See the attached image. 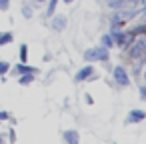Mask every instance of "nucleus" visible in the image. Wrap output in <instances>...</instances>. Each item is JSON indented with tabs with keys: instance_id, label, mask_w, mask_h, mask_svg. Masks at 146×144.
<instances>
[{
	"instance_id": "4be33fe9",
	"label": "nucleus",
	"mask_w": 146,
	"mask_h": 144,
	"mask_svg": "<svg viewBox=\"0 0 146 144\" xmlns=\"http://www.w3.org/2000/svg\"><path fill=\"white\" fill-rule=\"evenodd\" d=\"M4 140H6V136H4V134H0V142H4Z\"/></svg>"
},
{
	"instance_id": "6e6552de",
	"label": "nucleus",
	"mask_w": 146,
	"mask_h": 144,
	"mask_svg": "<svg viewBox=\"0 0 146 144\" xmlns=\"http://www.w3.org/2000/svg\"><path fill=\"white\" fill-rule=\"evenodd\" d=\"M62 138H64V142H72V144L80 140V136H78V132H76V130H66V132L62 134Z\"/></svg>"
},
{
	"instance_id": "0eeeda50",
	"label": "nucleus",
	"mask_w": 146,
	"mask_h": 144,
	"mask_svg": "<svg viewBox=\"0 0 146 144\" xmlns=\"http://www.w3.org/2000/svg\"><path fill=\"white\" fill-rule=\"evenodd\" d=\"M52 28H54L56 32H62V30L66 28V16H62V14L54 16V18H52Z\"/></svg>"
},
{
	"instance_id": "aec40b11",
	"label": "nucleus",
	"mask_w": 146,
	"mask_h": 144,
	"mask_svg": "<svg viewBox=\"0 0 146 144\" xmlns=\"http://www.w3.org/2000/svg\"><path fill=\"white\" fill-rule=\"evenodd\" d=\"M140 96L146 98V86H140Z\"/></svg>"
},
{
	"instance_id": "b1692460",
	"label": "nucleus",
	"mask_w": 146,
	"mask_h": 144,
	"mask_svg": "<svg viewBox=\"0 0 146 144\" xmlns=\"http://www.w3.org/2000/svg\"><path fill=\"white\" fill-rule=\"evenodd\" d=\"M64 2H66V4H70V2H74V0H64Z\"/></svg>"
},
{
	"instance_id": "f03ea898",
	"label": "nucleus",
	"mask_w": 146,
	"mask_h": 144,
	"mask_svg": "<svg viewBox=\"0 0 146 144\" xmlns=\"http://www.w3.org/2000/svg\"><path fill=\"white\" fill-rule=\"evenodd\" d=\"M112 74H114V80H116V84H118V86H128V84H130V78H128V74H126V70H124V66H114Z\"/></svg>"
},
{
	"instance_id": "423d86ee",
	"label": "nucleus",
	"mask_w": 146,
	"mask_h": 144,
	"mask_svg": "<svg viewBox=\"0 0 146 144\" xmlns=\"http://www.w3.org/2000/svg\"><path fill=\"white\" fill-rule=\"evenodd\" d=\"M142 120H146V112H144V110H140V108L130 110V114H128V122H142Z\"/></svg>"
},
{
	"instance_id": "393cba45",
	"label": "nucleus",
	"mask_w": 146,
	"mask_h": 144,
	"mask_svg": "<svg viewBox=\"0 0 146 144\" xmlns=\"http://www.w3.org/2000/svg\"><path fill=\"white\" fill-rule=\"evenodd\" d=\"M144 84H146V70H144Z\"/></svg>"
},
{
	"instance_id": "2eb2a0df",
	"label": "nucleus",
	"mask_w": 146,
	"mask_h": 144,
	"mask_svg": "<svg viewBox=\"0 0 146 144\" xmlns=\"http://www.w3.org/2000/svg\"><path fill=\"white\" fill-rule=\"evenodd\" d=\"M26 58H28V46L22 44L20 46V62H26Z\"/></svg>"
},
{
	"instance_id": "a878e982",
	"label": "nucleus",
	"mask_w": 146,
	"mask_h": 144,
	"mask_svg": "<svg viewBox=\"0 0 146 144\" xmlns=\"http://www.w3.org/2000/svg\"><path fill=\"white\" fill-rule=\"evenodd\" d=\"M36 2H38V4H40V2H44V0H36Z\"/></svg>"
},
{
	"instance_id": "6ab92c4d",
	"label": "nucleus",
	"mask_w": 146,
	"mask_h": 144,
	"mask_svg": "<svg viewBox=\"0 0 146 144\" xmlns=\"http://www.w3.org/2000/svg\"><path fill=\"white\" fill-rule=\"evenodd\" d=\"M10 118V112H6V110H0V122H4V120H8Z\"/></svg>"
},
{
	"instance_id": "39448f33",
	"label": "nucleus",
	"mask_w": 146,
	"mask_h": 144,
	"mask_svg": "<svg viewBox=\"0 0 146 144\" xmlns=\"http://www.w3.org/2000/svg\"><path fill=\"white\" fill-rule=\"evenodd\" d=\"M92 74H94V66H84V68H80V70L76 72L74 80H76V82H84V80H88Z\"/></svg>"
},
{
	"instance_id": "1a4fd4ad",
	"label": "nucleus",
	"mask_w": 146,
	"mask_h": 144,
	"mask_svg": "<svg viewBox=\"0 0 146 144\" xmlns=\"http://www.w3.org/2000/svg\"><path fill=\"white\" fill-rule=\"evenodd\" d=\"M14 72H16V74H26V72H32V74H34V72H36V68L26 66V62H20V64L14 68Z\"/></svg>"
},
{
	"instance_id": "20e7f679",
	"label": "nucleus",
	"mask_w": 146,
	"mask_h": 144,
	"mask_svg": "<svg viewBox=\"0 0 146 144\" xmlns=\"http://www.w3.org/2000/svg\"><path fill=\"white\" fill-rule=\"evenodd\" d=\"M110 36H112V42H114L116 46H126V42H128V34H126V32H122V30L112 28Z\"/></svg>"
},
{
	"instance_id": "7ed1b4c3",
	"label": "nucleus",
	"mask_w": 146,
	"mask_h": 144,
	"mask_svg": "<svg viewBox=\"0 0 146 144\" xmlns=\"http://www.w3.org/2000/svg\"><path fill=\"white\" fill-rule=\"evenodd\" d=\"M128 54H130V58H136V60H140V56L144 54V38L136 40V42H134V44L130 46Z\"/></svg>"
},
{
	"instance_id": "9b49d317",
	"label": "nucleus",
	"mask_w": 146,
	"mask_h": 144,
	"mask_svg": "<svg viewBox=\"0 0 146 144\" xmlns=\"http://www.w3.org/2000/svg\"><path fill=\"white\" fill-rule=\"evenodd\" d=\"M12 32H0V46H4V44H10L12 42Z\"/></svg>"
},
{
	"instance_id": "a211bd4d",
	"label": "nucleus",
	"mask_w": 146,
	"mask_h": 144,
	"mask_svg": "<svg viewBox=\"0 0 146 144\" xmlns=\"http://www.w3.org/2000/svg\"><path fill=\"white\" fill-rule=\"evenodd\" d=\"M10 8V0H0V10H8Z\"/></svg>"
},
{
	"instance_id": "f257e3e1",
	"label": "nucleus",
	"mask_w": 146,
	"mask_h": 144,
	"mask_svg": "<svg viewBox=\"0 0 146 144\" xmlns=\"http://www.w3.org/2000/svg\"><path fill=\"white\" fill-rule=\"evenodd\" d=\"M108 48L104 46H98V48H88L84 52V60L86 62H106L108 60Z\"/></svg>"
},
{
	"instance_id": "dca6fc26",
	"label": "nucleus",
	"mask_w": 146,
	"mask_h": 144,
	"mask_svg": "<svg viewBox=\"0 0 146 144\" xmlns=\"http://www.w3.org/2000/svg\"><path fill=\"white\" fill-rule=\"evenodd\" d=\"M8 70H10V64H8L6 60H0V74L4 76V74L8 72Z\"/></svg>"
},
{
	"instance_id": "9d476101",
	"label": "nucleus",
	"mask_w": 146,
	"mask_h": 144,
	"mask_svg": "<svg viewBox=\"0 0 146 144\" xmlns=\"http://www.w3.org/2000/svg\"><path fill=\"white\" fill-rule=\"evenodd\" d=\"M30 82H34V74H32V72L20 74V78H18V84H20V86H28Z\"/></svg>"
},
{
	"instance_id": "f3484780",
	"label": "nucleus",
	"mask_w": 146,
	"mask_h": 144,
	"mask_svg": "<svg viewBox=\"0 0 146 144\" xmlns=\"http://www.w3.org/2000/svg\"><path fill=\"white\" fill-rule=\"evenodd\" d=\"M22 14H24V18H32V8L30 6H22Z\"/></svg>"
},
{
	"instance_id": "5701e85b",
	"label": "nucleus",
	"mask_w": 146,
	"mask_h": 144,
	"mask_svg": "<svg viewBox=\"0 0 146 144\" xmlns=\"http://www.w3.org/2000/svg\"><path fill=\"white\" fill-rule=\"evenodd\" d=\"M142 14H144V18H146V6H144V10H142Z\"/></svg>"
},
{
	"instance_id": "412c9836",
	"label": "nucleus",
	"mask_w": 146,
	"mask_h": 144,
	"mask_svg": "<svg viewBox=\"0 0 146 144\" xmlns=\"http://www.w3.org/2000/svg\"><path fill=\"white\" fill-rule=\"evenodd\" d=\"M84 98H86V102H88V104H92V102H94V100H92V96H90V94H84Z\"/></svg>"
},
{
	"instance_id": "4468645a",
	"label": "nucleus",
	"mask_w": 146,
	"mask_h": 144,
	"mask_svg": "<svg viewBox=\"0 0 146 144\" xmlns=\"http://www.w3.org/2000/svg\"><path fill=\"white\" fill-rule=\"evenodd\" d=\"M56 4H58V0H50V2H48V8H46V14H48V16H54Z\"/></svg>"
},
{
	"instance_id": "f8f14e48",
	"label": "nucleus",
	"mask_w": 146,
	"mask_h": 144,
	"mask_svg": "<svg viewBox=\"0 0 146 144\" xmlns=\"http://www.w3.org/2000/svg\"><path fill=\"white\" fill-rule=\"evenodd\" d=\"M124 4H126V0H108V6H110V8H114V10L124 8Z\"/></svg>"
},
{
	"instance_id": "ddd939ff",
	"label": "nucleus",
	"mask_w": 146,
	"mask_h": 144,
	"mask_svg": "<svg viewBox=\"0 0 146 144\" xmlns=\"http://www.w3.org/2000/svg\"><path fill=\"white\" fill-rule=\"evenodd\" d=\"M100 42H102V46H104V48H112V46H114V42H112V36H110V34H102Z\"/></svg>"
}]
</instances>
